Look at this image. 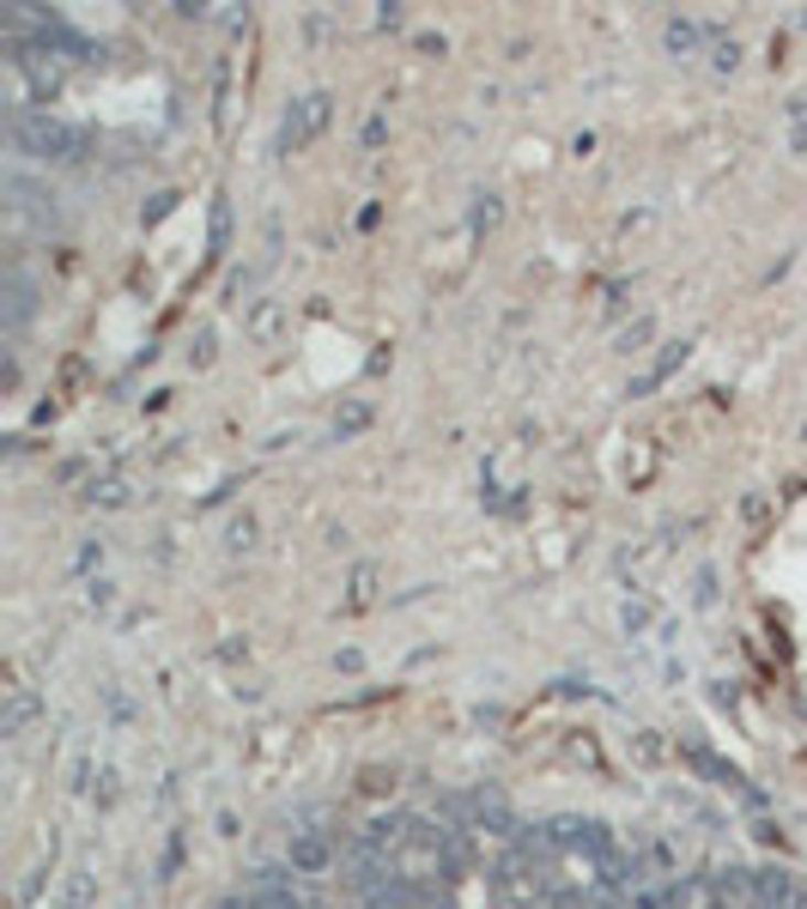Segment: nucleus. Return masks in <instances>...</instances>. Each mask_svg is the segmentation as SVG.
Wrapping results in <instances>:
<instances>
[{
    "instance_id": "3",
    "label": "nucleus",
    "mask_w": 807,
    "mask_h": 909,
    "mask_svg": "<svg viewBox=\"0 0 807 909\" xmlns=\"http://www.w3.org/2000/svg\"><path fill=\"white\" fill-rule=\"evenodd\" d=\"M698 36H704V31H698L692 19H674L668 24V48H680V55H686V48H698Z\"/></svg>"
},
{
    "instance_id": "6",
    "label": "nucleus",
    "mask_w": 807,
    "mask_h": 909,
    "mask_svg": "<svg viewBox=\"0 0 807 909\" xmlns=\"http://www.w3.org/2000/svg\"><path fill=\"white\" fill-rule=\"evenodd\" d=\"M370 582H377V576H370V570H358V576H353V600H370Z\"/></svg>"
},
{
    "instance_id": "4",
    "label": "nucleus",
    "mask_w": 807,
    "mask_h": 909,
    "mask_svg": "<svg viewBox=\"0 0 807 909\" xmlns=\"http://www.w3.org/2000/svg\"><path fill=\"white\" fill-rule=\"evenodd\" d=\"M789 145H795V152H801V145H807V97H801V104L789 109Z\"/></svg>"
},
{
    "instance_id": "1",
    "label": "nucleus",
    "mask_w": 807,
    "mask_h": 909,
    "mask_svg": "<svg viewBox=\"0 0 807 909\" xmlns=\"http://www.w3.org/2000/svg\"><path fill=\"white\" fill-rule=\"evenodd\" d=\"M329 116H334V97H329V91L298 97V104L286 109V121H280V152H304V145L316 140L322 128H329Z\"/></svg>"
},
{
    "instance_id": "5",
    "label": "nucleus",
    "mask_w": 807,
    "mask_h": 909,
    "mask_svg": "<svg viewBox=\"0 0 807 909\" xmlns=\"http://www.w3.org/2000/svg\"><path fill=\"white\" fill-rule=\"evenodd\" d=\"M92 497H104V504H122L128 485H122V479H104V485H92Z\"/></svg>"
},
{
    "instance_id": "2",
    "label": "nucleus",
    "mask_w": 807,
    "mask_h": 909,
    "mask_svg": "<svg viewBox=\"0 0 807 909\" xmlns=\"http://www.w3.org/2000/svg\"><path fill=\"white\" fill-rule=\"evenodd\" d=\"M19 140H25L37 158H74L79 152V133L62 128V121H50V116H25L19 121Z\"/></svg>"
}]
</instances>
